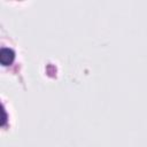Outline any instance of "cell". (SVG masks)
<instances>
[{
  "mask_svg": "<svg viewBox=\"0 0 147 147\" xmlns=\"http://www.w3.org/2000/svg\"><path fill=\"white\" fill-rule=\"evenodd\" d=\"M15 57V52L11 49V48H6V47H2L1 49V53H0V61H1V64L3 67L10 64L13 62Z\"/></svg>",
  "mask_w": 147,
  "mask_h": 147,
  "instance_id": "1",
  "label": "cell"
}]
</instances>
